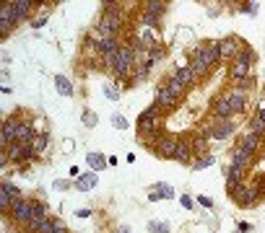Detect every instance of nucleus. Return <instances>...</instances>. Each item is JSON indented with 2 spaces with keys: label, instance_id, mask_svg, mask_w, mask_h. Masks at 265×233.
Masks as SVG:
<instances>
[{
  "label": "nucleus",
  "instance_id": "f257e3e1",
  "mask_svg": "<svg viewBox=\"0 0 265 233\" xmlns=\"http://www.w3.org/2000/svg\"><path fill=\"white\" fill-rule=\"evenodd\" d=\"M159 127H161V119H159V104H151V107L146 111H141V117H138V130L141 132H159Z\"/></svg>",
  "mask_w": 265,
  "mask_h": 233
},
{
  "label": "nucleus",
  "instance_id": "f03ea898",
  "mask_svg": "<svg viewBox=\"0 0 265 233\" xmlns=\"http://www.w3.org/2000/svg\"><path fill=\"white\" fill-rule=\"evenodd\" d=\"M263 189H265L263 182H260V184H252V186H245V184H242L239 189L231 194V197L237 200L239 207H249V205H255V202H257V197L263 194Z\"/></svg>",
  "mask_w": 265,
  "mask_h": 233
},
{
  "label": "nucleus",
  "instance_id": "7ed1b4c3",
  "mask_svg": "<svg viewBox=\"0 0 265 233\" xmlns=\"http://www.w3.org/2000/svg\"><path fill=\"white\" fill-rule=\"evenodd\" d=\"M190 57H198V60H203L208 67H213V65H218L221 62V52H218V42H211V44H200V47H195L193 52H190Z\"/></svg>",
  "mask_w": 265,
  "mask_h": 233
},
{
  "label": "nucleus",
  "instance_id": "20e7f679",
  "mask_svg": "<svg viewBox=\"0 0 265 233\" xmlns=\"http://www.w3.org/2000/svg\"><path fill=\"white\" fill-rule=\"evenodd\" d=\"M32 213H34V200H18V202H13V210H11V217L16 223H21V225H26L29 223V217H32Z\"/></svg>",
  "mask_w": 265,
  "mask_h": 233
},
{
  "label": "nucleus",
  "instance_id": "39448f33",
  "mask_svg": "<svg viewBox=\"0 0 265 233\" xmlns=\"http://www.w3.org/2000/svg\"><path fill=\"white\" fill-rule=\"evenodd\" d=\"M36 138V127L32 119H21L18 122V130H16V142H21V145H32Z\"/></svg>",
  "mask_w": 265,
  "mask_h": 233
},
{
  "label": "nucleus",
  "instance_id": "423d86ee",
  "mask_svg": "<svg viewBox=\"0 0 265 233\" xmlns=\"http://www.w3.org/2000/svg\"><path fill=\"white\" fill-rule=\"evenodd\" d=\"M16 130H18V119H5L3 122V132H0V142H3V150L11 148L16 142Z\"/></svg>",
  "mask_w": 265,
  "mask_h": 233
},
{
  "label": "nucleus",
  "instance_id": "0eeeda50",
  "mask_svg": "<svg viewBox=\"0 0 265 233\" xmlns=\"http://www.w3.org/2000/svg\"><path fill=\"white\" fill-rule=\"evenodd\" d=\"M252 161H255V153H249V150L242 148V145L231 153V166H237V169H242V171L252 166Z\"/></svg>",
  "mask_w": 265,
  "mask_h": 233
},
{
  "label": "nucleus",
  "instance_id": "6e6552de",
  "mask_svg": "<svg viewBox=\"0 0 265 233\" xmlns=\"http://www.w3.org/2000/svg\"><path fill=\"white\" fill-rule=\"evenodd\" d=\"M47 207H44V205H39V202H34V213H32V217H29V223H26V228L29 231H39V225L44 223V220H47Z\"/></svg>",
  "mask_w": 265,
  "mask_h": 233
},
{
  "label": "nucleus",
  "instance_id": "1a4fd4ad",
  "mask_svg": "<svg viewBox=\"0 0 265 233\" xmlns=\"http://www.w3.org/2000/svg\"><path fill=\"white\" fill-rule=\"evenodd\" d=\"M226 99H229V107L234 114H242V111L247 109V93L239 91V88H234L231 93H226Z\"/></svg>",
  "mask_w": 265,
  "mask_h": 233
},
{
  "label": "nucleus",
  "instance_id": "9d476101",
  "mask_svg": "<svg viewBox=\"0 0 265 233\" xmlns=\"http://www.w3.org/2000/svg\"><path fill=\"white\" fill-rule=\"evenodd\" d=\"M177 101H179V99H177V96H174L166 86H159V88H156V104H159V107L174 109V107H177Z\"/></svg>",
  "mask_w": 265,
  "mask_h": 233
},
{
  "label": "nucleus",
  "instance_id": "9b49d317",
  "mask_svg": "<svg viewBox=\"0 0 265 233\" xmlns=\"http://www.w3.org/2000/svg\"><path fill=\"white\" fill-rule=\"evenodd\" d=\"M229 75H231L234 83H242V80L252 78V67L245 65V62H237V60H234V65L229 67Z\"/></svg>",
  "mask_w": 265,
  "mask_h": 233
},
{
  "label": "nucleus",
  "instance_id": "f8f14e48",
  "mask_svg": "<svg viewBox=\"0 0 265 233\" xmlns=\"http://www.w3.org/2000/svg\"><path fill=\"white\" fill-rule=\"evenodd\" d=\"M239 49H242V44H239V39H234V36L218 42V52H221V57H237Z\"/></svg>",
  "mask_w": 265,
  "mask_h": 233
},
{
  "label": "nucleus",
  "instance_id": "ddd939ff",
  "mask_svg": "<svg viewBox=\"0 0 265 233\" xmlns=\"http://www.w3.org/2000/svg\"><path fill=\"white\" fill-rule=\"evenodd\" d=\"M177 142L174 138H161L156 142V153L161 155V158H174V150H177Z\"/></svg>",
  "mask_w": 265,
  "mask_h": 233
},
{
  "label": "nucleus",
  "instance_id": "4468645a",
  "mask_svg": "<svg viewBox=\"0 0 265 233\" xmlns=\"http://www.w3.org/2000/svg\"><path fill=\"white\" fill-rule=\"evenodd\" d=\"M213 114H216L218 119H231L234 111H231V107H229V99H226V93L216 99V104H213Z\"/></svg>",
  "mask_w": 265,
  "mask_h": 233
},
{
  "label": "nucleus",
  "instance_id": "2eb2a0df",
  "mask_svg": "<svg viewBox=\"0 0 265 233\" xmlns=\"http://www.w3.org/2000/svg\"><path fill=\"white\" fill-rule=\"evenodd\" d=\"M32 5H36V3H32V0H13V18H16V24L29 16Z\"/></svg>",
  "mask_w": 265,
  "mask_h": 233
},
{
  "label": "nucleus",
  "instance_id": "dca6fc26",
  "mask_svg": "<svg viewBox=\"0 0 265 233\" xmlns=\"http://www.w3.org/2000/svg\"><path fill=\"white\" fill-rule=\"evenodd\" d=\"M231 119H221V122H218L216 127H211V138L213 140H224V138H229L231 135Z\"/></svg>",
  "mask_w": 265,
  "mask_h": 233
},
{
  "label": "nucleus",
  "instance_id": "f3484780",
  "mask_svg": "<svg viewBox=\"0 0 265 233\" xmlns=\"http://www.w3.org/2000/svg\"><path fill=\"white\" fill-rule=\"evenodd\" d=\"M120 47H123V44L117 42V36H112V39H102V42H99V47H96V55H102V57L115 55Z\"/></svg>",
  "mask_w": 265,
  "mask_h": 233
},
{
  "label": "nucleus",
  "instance_id": "a211bd4d",
  "mask_svg": "<svg viewBox=\"0 0 265 233\" xmlns=\"http://www.w3.org/2000/svg\"><path fill=\"white\" fill-rule=\"evenodd\" d=\"M239 145L247 148L249 153H257V150L263 148V138H260V135H255V132H245V138H242Z\"/></svg>",
  "mask_w": 265,
  "mask_h": 233
},
{
  "label": "nucleus",
  "instance_id": "6ab92c4d",
  "mask_svg": "<svg viewBox=\"0 0 265 233\" xmlns=\"http://www.w3.org/2000/svg\"><path fill=\"white\" fill-rule=\"evenodd\" d=\"M75 184H78L81 192H88V189H94V186L99 184V176H96V171H86L83 176H78V182Z\"/></svg>",
  "mask_w": 265,
  "mask_h": 233
},
{
  "label": "nucleus",
  "instance_id": "aec40b11",
  "mask_svg": "<svg viewBox=\"0 0 265 233\" xmlns=\"http://www.w3.org/2000/svg\"><path fill=\"white\" fill-rule=\"evenodd\" d=\"M190 158H193V145H190V142H177V150H174V161L190 163Z\"/></svg>",
  "mask_w": 265,
  "mask_h": 233
},
{
  "label": "nucleus",
  "instance_id": "412c9836",
  "mask_svg": "<svg viewBox=\"0 0 265 233\" xmlns=\"http://www.w3.org/2000/svg\"><path fill=\"white\" fill-rule=\"evenodd\" d=\"M164 11H166V3H164V0H146V3H143V13H151V16H159V18H161Z\"/></svg>",
  "mask_w": 265,
  "mask_h": 233
},
{
  "label": "nucleus",
  "instance_id": "4be33fe9",
  "mask_svg": "<svg viewBox=\"0 0 265 233\" xmlns=\"http://www.w3.org/2000/svg\"><path fill=\"white\" fill-rule=\"evenodd\" d=\"M174 78H177L179 83H185V86H193L195 80H198V78H195V73L190 70V65H185V67H177V70H174Z\"/></svg>",
  "mask_w": 265,
  "mask_h": 233
},
{
  "label": "nucleus",
  "instance_id": "5701e85b",
  "mask_svg": "<svg viewBox=\"0 0 265 233\" xmlns=\"http://www.w3.org/2000/svg\"><path fill=\"white\" fill-rule=\"evenodd\" d=\"M234 60H237V62H245V65L252 67V65L257 62V55H255V49H249L247 44H245V49H239V55L234 57Z\"/></svg>",
  "mask_w": 265,
  "mask_h": 233
},
{
  "label": "nucleus",
  "instance_id": "b1692460",
  "mask_svg": "<svg viewBox=\"0 0 265 233\" xmlns=\"http://www.w3.org/2000/svg\"><path fill=\"white\" fill-rule=\"evenodd\" d=\"M159 197L172 200V197H174V189H172L169 184H156V186H154V192H151V200H159Z\"/></svg>",
  "mask_w": 265,
  "mask_h": 233
},
{
  "label": "nucleus",
  "instance_id": "393cba45",
  "mask_svg": "<svg viewBox=\"0 0 265 233\" xmlns=\"http://www.w3.org/2000/svg\"><path fill=\"white\" fill-rule=\"evenodd\" d=\"M55 88H57V93H63V96H73V86L65 75H57L55 78Z\"/></svg>",
  "mask_w": 265,
  "mask_h": 233
},
{
  "label": "nucleus",
  "instance_id": "a878e982",
  "mask_svg": "<svg viewBox=\"0 0 265 233\" xmlns=\"http://www.w3.org/2000/svg\"><path fill=\"white\" fill-rule=\"evenodd\" d=\"M86 161H88V166H91L94 171H102V169H104V166H107V163H109V161L104 158L102 153H88V158H86Z\"/></svg>",
  "mask_w": 265,
  "mask_h": 233
},
{
  "label": "nucleus",
  "instance_id": "bb28decb",
  "mask_svg": "<svg viewBox=\"0 0 265 233\" xmlns=\"http://www.w3.org/2000/svg\"><path fill=\"white\" fill-rule=\"evenodd\" d=\"M190 70L195 73V78H200V75H206V73L211 70V67H208L206 62H203V60H198V57H193V60H190Z\"/></svg>",
  "mask_w": 265,
  "mask_h": 233
},
{
  "label": "nucleus",
  "instance_id": "cd10ccee",
  "mask_svg": "<svg viewBox=\"0 0 265 233\" xmlns=\"http://www.w3.org/2000/svg\"><path fill=\"white\" fill-rule=\"evenodd\" d=\"M166 88H169V91L174 93V96H177V99H182V93H185V83H179V80L177 78H174V75H172V78H169V83H166Z\"/></svg>",
  "mask_w": 265,
  "mask_h": 233
},
{
  "label": "nucleus",
  "instance_id": "c85d7f7f",
  "mask_svg": "<svg viewBox=\"0 0 265 233\" xmlns=\"http://www.w3.org/2000/svg\"><path fill=\"white\" fill-rule=\"evenodd\" d=\"M32 150H34V153L36 155H39V153H44V150H47V135H36V138H34V142H32Z\"/></svg>",
  "mask_w": 265,
  "mask_h": 233
},
{
  "label": "nucleus",
  "instance_id": "c756f323",
  "mask_svg": "<svg viewBox=\"0 0 265 233\" xmlns=\"http://www.w3.org/2000/svg\"><path fill=\"white\" fill-rule=\"evenodd\" d=\"M249 132H255V135H260V138H263V135H265V119L255 114L252 122H249Z\"/></svg>",
  "mask_w": 265,
  "mask_h": 233
},
{
  "label": "nucleus",
  "instance_id": "7c9ffc66",
  "mask_svg": "<svg viewBox=\"0 0 265 233\" xmlns=\"http://www.w3.org/2000/svg\"><path fill=\"white\" fill-rule=\"evenodd\" d=\"M0 210H3V213H11L13 210V200H11V194L3 189V186H0Z\"/></svg>",
  "mask_w": 265,
  "mask_h": 233
},
{
  "label": "nucleus",
  "instance_id": "2f4dec72",
  "mask_svg": "<svg viewBox=\"0 0 265 233\" xmlns=\"http://www.w3.org/2000/svg\"><path fill=\"white\" fill-rule=\"evenodd\" d=\"M0 21H11V24H16V18H13V3H3V8H0Z\"/></svg>",
  "mask_w": 265,
  "mask_h": 233
},
{
  "label": "nucleus",
  "instance_id": "473e14b6",
  "mask_svg": "<svg viewBox=\"0 0 265 233\" xmlns=\"http://www.w3.org/2000/svg\"><path fill=\"white\" fill-rule=\"evenodd\" d=\"M141 21H143L146 26H151V29H159V24H161V18H159V16H151V13H143Z\"/></svg>",
  "mask_w": 265,
  "mask_h": 233
},
{
  "label": "nucleus",
  "instance_id": "72a5a7b5",
  "mask_svg": "<svg viewBox=\"0 0 265 233\" xmlns=\"http://www.w3.org/2000/svg\"><path fill=\"white\" fill-rule=\"evenodd\" d=\"M36 233H55V220H52V217H47V220L39 225V231H36Z\"/></svg>",
  "mask_w": 265,
  "mask_h": 233
},
{
  "label": "nucleus",
  "instance_id": "f704fd0d",
  "mask_svg": "<svg viewBox=\"0 0 265 233\" xmlns=\"http://www.w3.org/2000/svg\"><path fill=\"white\" fill-rule=\"evenodd\" d=\"M13 26H16V24H11V21H0V36L5 39V36L13 31Z\"/></svg>",
  "mask_w": 265,
  "mask_h": 233
},
{
  "label": "nucleus",
  "instance_id": "c9c22d12",
  "mask_svg": "<svg viewBox=\"0 0 265 233\" xmlns=\"http://www.w3.org/2000/svg\"><path fill=\"white\" fill-rule=\"evenodd\" d=\"M104 93H107V99H112V101L120 99V91H117L115 86H107V88H104Z\"/></svg>",
  "mask_w": 265,
  "mask_h": 233
},
{
  "label": "nucleus",
  "instance_id": "e433bc0d",
  "mask_svg": "<svg viewBox=\"0 0 265 233\" xmlns=\"http://www.w3.org/2000/svg\"><path fill=\"white\" fill-rule=\"evenodd\" d=\"M112 124L120 127V130H125V127H127V119H125V117H120V114H115V117H112Z\"/></svg>",
  "mask_w": 265,
  "mask_h": 233
},
{
  "label": "nucleus",
  "instance_id": "4c0bfd02",
  "mask_svg": "<svg viewBox=\"0 0 265 233\" xmlns=\"http://www.w3.org/2000/svg\"><path fill=\"white\" fill-rule=\"evenodd\" d=\"M148 67H151V65H141V67H135V78H146V75H148Z\"/></svg>",
  "mask_w": 265,
  "mask_h": 233
},
{
  "label": "nucleus",
  "instance_id": "58836bf2",
  "mask_svg": "<svg viewBox=\"0 0 265 233\" xmlns=\"http://www.w3.org/2000/svg\"><path fill=\"white\" fill-rule=\"evenodd\" d=\"M83 124H96V117H94V111H86V114H83Z\"/></svg>",
  "mask_w": 265,
  "mask_h": 233
},
{
  "label": "nucleus",
  "instance_id": "ea45409f",
  "mask_svg": "<svg viewBox=\"0 0 265 233\" xmlns=\"http://www.w3.org/2000/svg\"><path fill=\"white\" fill-rule=\"evenodd\" d=\"M211 163H213V155H206V158L198 161V166H195V169H206V166H211Z\"/></svg>",
  "mask_w": 265,
  "mask_h": 233
},
{
  "label": "nucleus",
  "instance_id": "a19ab883",
  "mask_svg": "<svg viewBox=\"0 0 265 233\" xmlns=\"http://www.w3.org/2000/svg\"><path fill=\"white\" fill-rule=\"evenodd\" d=\"M257 117H263V119H265V99L260 101V107H257Z\"/></svg>",
  "mask_w": 265,
  "mask_h": 233
},
{
  "label": "nucleus",
  "instance_id": "79ce46f5",
  "mask_svg": "<svg viewBox=\"0 0 265 233\" xmlns=\"http://www.w3.org/2000/svg\"><path fill=\"white\" fill-rule=\"evenodd\" d=\"M75 215H78V217H88V215H91V210H86V207H83V210H78Z\"/></svg>",
  "mask_w": 265,
  "mask_h": 233
},
{
  "label": "nucleus",
  "instance_id": "37998d69",
  "mask_svg": "<svg viewBox=\"0 0 265 233\" xmlns=\"http://www.w3.org/2000/svg\"><path fill=\"white\" fill-rule=\"evenodd\" d=\"M44 21H47V16H42V18H36V21H34V24H32V26H34V29H39V26L44 24Z\"/></svg>",
  "mask_w": 265,
  "mask_h": 233
},
{
  "label": "nucleus",
  "instance_id": "c03bdc74",
  "mask_svg": "<svg viewBox=\"0 0 265 233\" xmlns=\"http://www.w3.org/2000/svg\"><path fill=\"white\" fill-rule=\"evenodd\" d=\"M200 205H203V207H211V205H213V202H211L208 197H200Z\"/></svg>",
  "mask_w": 265,
  "mask_h": 233
},
{
  "label": "nucleus",
  "instance_id": "a18cd8bd",
  "mask_svg": "<svg viewBox=\"0 0 265 233\" xmlns=\"http://www.w3.org/2000/svg\"><path fill=\"white\" fill-rule=\"evenodd\" d=\"M115 233H130V231H127V228H117Z\"/></svg>",
  "mask_w": 265,
  "mask_h": 233
}]
</instances>
